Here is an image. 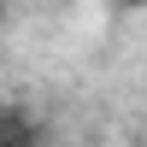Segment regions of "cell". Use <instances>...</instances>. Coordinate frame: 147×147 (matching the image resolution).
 <instances>
[{"instance_id": "cell-1", "label": "cell", "mask_w": 147, "mask_h": 147, "mask_svg": "<svg viewBox=\"0 0 147 147\" xmlns=\"http://www.w3.org/2000/svg\"><path fill=\"white\" fill-rule=\"evenodd\" d=\"M41 124L30 106H0V147H41Z\"/></svg>"}]
</instances>
